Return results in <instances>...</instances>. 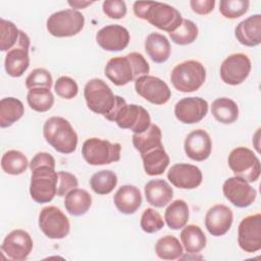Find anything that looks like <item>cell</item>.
<instances>
[{
  "mask_svg": "<svg viewBox=\"0 0 261 261\" xmlns=\"http://www.w3.org/2000/svg\"><path fill=\"white\" fill-rule=\"evenodd\" d=\"M145 51L154 62L163 63L169 58L171 47L165 36L158 33H151L146 38Z\"/></svg>",
  "mask_w": 261,
  "mask_h": 261,
  "instance_id": "484cf974",
  "label": "cell"
},
{
  "mask_svg": "<svg viewBox=\"0 0 261 261\" xmlns=\"http://www.w3.org/2000/svg\"><path fill=\"white\" fill-rule=\"evenodd\" d=\"M68 5H70V7L74 10L76 9H84L87 6H90L93 4V2L91 1H81V0H74V1H68L67 2Z\"/></svg>",
  "mask_w": 261,
  "mask_h": 261,
  "instance_id": "c3c4849f",
  "label": "cell"
},
{
  "mask_svg": "<svg viewBox=\"0 0 261 261\" xmlns=\"http://www.w3.org/2000/svg\"><path fill=\"white\" fill-rule=\"evenodd\" d=\"M55 93L63 99H72L79 93V86L76 82L69 76H60L54 85Z\"/></svg>",
  "mask_w": 261,
  "mask_h": 261,
  "instance_id": "7bdbcfd3",
  "label": "cell"
},
{
  "mask_svg": "<svg viewBox=\"0 0 261 261\" xmlns=\"http://www.w3.org/2000/svg\"><path fill=\"white\" fill-rule=\"evenodd\" d=\"M57 181V196L64 197L69 191L77 188L79 181L74 174L67 171H58Z\"/></svg>",
  "mask_w": 261,
  "mask_h": 261,
  "instance_id": "ee69618b",
  "label": "cell"
},
{
  "mask_svg": "<svg viewBox=\"0 0 261 261\" xmlns=\"http://www.w3.org/2000/svg\"><path fill=\"white\" fill-rule=\"evenodd\" d=\"M117 185V176L111 170H100L94 173L90 179V187L98 195L111 193Z\"/></svg>",
  "mask_w": 261,
  "mask_h": 261,
  "instance_id": "8d00e7d4",
  "label": "cell"
},
{
  "mask_svg": "<svg viewBox=\"0 0 261 261\" xmlns=\"http://www.w3.org/2000/svg\"><path fill=\"white\" fill-rule=\"evenodd\" d=\"M251 60L244 53H233L227 56L220 65L221 80L230 86L245 82L251 71Z\"/></svg>",
  "mask_w": 261,
  "mask_h": 261,
  "instance_id": "4fadbf2b",
  "label": "cell"
},
{
  "mask_svg": "<svg viewBox=\"0 0 261 261\" xmlns=\"http://www.w3.org/2000/svg\"><path fill=\"white\" fill-rule=\"evenodd\" d=\"M64 197V207L70 215L82 216L91 208L92 197L86 190L75 188Z\"/></svg>",
  "mask_w": 261,
  "mask_h": 261,
  "instance_id": "83f0119b",
  "label": "cell"
},
{
  "mask_svg": "<svg viewBox=\"0 0 261 261\" xmlns=\"http://www.w3.org/2000/svg\"><path fill=\"white\" fill-rule=\"evenodd\" d=\"M135 90L142 98L155 105H163L171 97L169 87L154 75H142L135 81Z\"/></svg>",
  "mask_w": 261,
  "mask_h": 261,
  "instance_id": "7c38bea8",
  "label": "cell"
},
{
  "mask_svg": "<svg viewBox=\"0 0 261 261\" xmlns=\"http://www.w3.org/2000/svg\"><path fill=\"white\" fill-rule=\"evenodd\" d=\"M103 12L112 19L123 18L126 14V4L121 0H106L102 5Z\"/></svg>",
  "mask_w": 261,
  "mask_h": 261,
  "instance_id": "f6af8a7d",
  "label": "cell"
},
{
  "mask_svg": "<svg viewBox=\"0 0 261 261\" xmlns=\"http://www.w3.org/2000/svg\"><path fill=\"white\" fill-rule=\"evenodd\" d=\"M206 80V69L197 60H187L175 65L170 73L172 86L179 92L191 93L199 90Z\"/></svg>",
  "mask_w": 261,
  "mask_h": 261,
  "instance_id": "277c9868",
  "label": "cell"
},
{
  "mask_svg": "<svg viewBox=\"0 0 261 261\" xmlns=\"http://www.w3.org/2000/svg\"><path fill=\"white\" fill-rule=\"evenodd\" d=\"M190 6L192 10L200 15L209 14L215 6L214 0H192L190 1Z\"/></svg>",
  "mask_w": 261,
  "mask_h": 261,
  "instance_id": "bcb514c9",
  "label": "cell"
},
{
  "mask_svg": "<svg viewBox=\"0 0 261 261\" xmlns=\"http://www.w3.org/2000/svg\"><path fill=\"white\" fill-rule=\"evenodd\" d=\"M164 220L169 228H182L189 220V206L184 200H175L169 204L164 213Z\"/></svg>",
  "mask_w": 261,
  "mask_h": 261,
  "instance_id": "d6a6232c",
  "label": "cell"
},
{
  "mask_svg": "<svg viewBox=\"0 0 261 261\" xmlns=\"http://www.w3.org/2000/svg\"><path fill=\"white\" fill-rule=\"evenodd\" d=\"M184 149L190 159L194 161H204L211 154V138L206 130L202 128L195 129L186 137Z\"/></svg>",
  "mask_w": 261,
  "mask_h": 261,
  "instance_id": "7402d4cb",
  "label": "cell"
},
{
  "mask_svg": "<svg viewBox=\"0 0 261 261\" xmlns=\"http://www.w3.org/2000/svg\"><path fill=\"white\" fill-rule=\"evenodd\" d=\"M96 42L106 51H121L129 43V33L122 25L109 24L98 31Z\"/></svg>",
  "mask_w": 261,
  "mask_h": 261,
  "instance_id": "ffe728a7",
  "label": "cell"
},
{
  "mask_svg": "<svg viewBox=\"0 0 261 261\" xmlns=\"http://www.w3.org/2000/svg\"><path fill=\"white\" fill-rule=\"evenodd\" d=\"M30 166L27 156L17 150H9L2 155L1 167L5 173L18 175L23 173Z\"/></svg>",
  "mask_w": 261,
  "mask_h": 261,
  "instance_id": "836d02e7",
  "label": "cell"
},
{
  "mask_svg": "<svg viewBox=\"0 0 261 261\" xmlns=\"http://www.w3.org/2000/svg\"><path fill=\"white\" fill-rule=\"evenodd\" d=\"M222 192L224 197L239 208L249 207L257 198V191L250 186V182L236 175L223 182Z\"/></svg>",
  "mask_w": 261,
  "mask_h": 261,
  "instance_id": "2e32d148",
  "label": "cell"
},
{
  "mask_svg": "<svg viewBox=\"0 0 261 261\" xmlns=\"http://www.w3.org/2000/svg\"><path fill=\"white\" fill-rule=\"evenodd\" d=\"M145 172L150 176L162 174L169 164V156L164 147H157L141 155Z\"/></svg>",
  "mask_w": 261,
  "mask_h": 261,
  "instance_id": "4316f807",
  "label": "cell"
},
{
  "mask_svg": "<svg viewBox=\"0 0 261 261\" xmlns=\"http://www.w3.org/2000/svg\"><path fill=\"white\" fill-rule=\"evenodd\" d=\"M121 145L100 138L86 140L82 147L84 159L91 165H105L120 159Z\"/></svg>",
  "mask_w": 261,
  "mask_h": 261,
  "instance_id": "8992f818",
  "label": "cell"
},
{
  "mask_svg": "<svg viewBox=\"0 0 261 261\" xmlns=\"http://www.w3.org/2000/svg\"><path fill=\"white\" fill-rule=\"evenodd\" d=\"M113 202L117 210L123 214L135 213L142 204V195L136 186H121L113 197Z\"/></svg>",
  "mask_w": 261,
  "mask_h": 261,
  "instance_id": "cb8c5ba5",
  "label": "cell"
},
{
  "mask_svg": "<svg viewBox=\"0 0 261 261\" xmlns=\"http://www.w3.org/2000/svg\"><path fill=\"white\" fill-rule=\"evenodd\" d=\"M39 227L49 239H64L70 230L67 216L55 206L44 207L39 214Z\"/></svg>",
  "mask_w": 261,
  "mask_h": 261,
  "instance_id": "8fae6325",
  "label": "cell"
},
{
  "mask_svg": "<svg viewBox=\"0 0 261 261\" xmlns=\"http://www.w3.org/2000/svg\"><path fill=\"white\" fill-rule=\"evenodd\" d=\"M84 97L90 110L105 116L114 106L115 95L101 79L90 80L84 88Z\"/></svg>",
  "mask_w": 261,
  "mask_h": 261,
  "instance_id": "9c48e42d",
  "label": "cell"
},
{
  "mask_svg": "<svg viewBox=\"0 0 261 261\" xmlns=\"http://www.w3.org/2000/svg\"><path fill=\"white\" fill-rule=\"evenodd\" d=\"M0 50L5 52L12 49L19 38V30L16 28V25L9 20H6L4 18L0 19Z\"/></svg>",
  "mask_w": 261,
  "mask_h": 261,
  "instance_id": "f35d334b",
  "label": "cell"
},
{
  "mask_svg": "<svg viewBox=\"0 0 261 261\" xmlns=\"http://www.w3.org/2000/svg\"><path fill=\"white\" fill-rule=\"evenodd\" d=\"M232 220L233 214L231 209L223 204H216L207 211L205 226L211 236L221 237L229 230Z\"/></svg>",
  "mask_w": 261,
  "mask_h": 261,
  "instance_id": "44dd1931",
  "label": "cell"
},
{
  "mask_svg": "<svg viewBox=\"0 0 261 261\" xmlns=\"http://www.w3.org/2000/svg\"><path fill=\"white\" fill-rule=\"evenodd\" d=\"M85 25V16L77 10L64 9L52 13L46 22L47 31L57 38L72 37Z\"/></svg>",
  "mask_w": 261,
  "mask_h": 261,
  "instance_id": "ba28073f",
  "label": "cell"
},
{
  "mask_svg": "<svg viewBox=\"0 0 261 261\" xmlns=\"http://www.w3.org/2000/svg\"><path fill=\"white\" fill-rule=\"evenodd\" d=\"M41 165H49L55 167V159L53 156L47 152H39L37 153L30 162V169H34Z\"/></svg>",
  "mask_w": 261,
  "mask_h": 261,
  "instance_id": "7dc6e473",
  "label": "cell"
},
{
  "mask_svg": "<svg viewBox=\"0 0 261 261\" xmlns=\"http://www.w3.org/2000/svg\"><path fill=\"white\" fill-rule=\"evenodd\" d=\"M142 19L169 34L174 32L182 21L181 14L176 8L166 3L154 1H149Z\"/></svg>",
  "mask_w": 261,
  "mask_h": 261,
  "instance_id": "30bf717a",
  "label": "cell"
},
{
  "mask_svg": "<svg viewBox=\"0 0 261 261\" xmlns=\"http://www.w3.org/2000/svg\"><path fill=\"white\" fill-rule=\"evenodd\" d=\"M27 101L33 110L37 112H46L52 108L54 104V96L50 89L34 88L29 90Z\"/></svg>",
  "mask_w": 261,
  "mask_h": 261,
  "instance_id": "d590c367",
  "label": "cell"
},
{
  "mask_svg": "<svg viewBox=\"0 0 261 261\" xmlns=\"http://www.w3.org/2000/svg\"><path fill=\"white\" fill-rule=\"evenodd\" d=\"M250 6L248 0H221L219 12L226 18L234 19L244 15Z\"/></svg>",
  "mask_w": 261,
  "mask_h": 261,
  "instance_id": "ab89813d",
  "label": "cell"
},
{
  "mask_svg": "<svg viewBox=\"0 0 261 261\" xmlns=\"http://www.w3.org/2000/svg\"><path fill=\"white\" fill-rule=\"evenodd\" d=\"M33 240L23 229H14L4 239L1 250L10 259L15 261L25 260L33 250Z\"/></svg>",
  "mask_w": 261,
  "mask_h": 261,
  "instance_id": "e0dca14e",
  "label": "cell"
},
{
  "mask_svg": "<svg viewBox=\"0 0 261 261\" xmlns=\"http://www.w3.org/2000/svg\"><path fill=\"white\" fill-rule=\"evenodd\" d=\"M140 225L145 232L154 233L163 228L164 221L159 212L153 208H147L141 216Z\"/></svg>",
  "mask_w": 261,
  "mask_h": 261,
  "instance_id": "60d3db41",
  "label": "cell"
},
{
  "mask_svg": "<svg viewBox=\"0 0 261 261\" xmlns=\"http://www.w3.org/2000/svg\"><path fill=\"white\" fill-rule=\"evenodd\" d=\"M105 75L116 86H124L142 75H147L150 66L139 52H130L125 56H117L108 60Z\"/></svg>",
  "mask_w": 261,
  "mask_h": 261,
  "instance_id": "6da1fadb",
  "label": "cell"
},
{
  "mask_svg": "<svg viewBox=\"0 0 261 261\" xmlns=\"http://www.w3.org/2000/svg\"><path fill=\"white\" fill-rule=\"evenodd\" d=\"M29 48L30 38L24 32L20 31L16 45L10 49L5 56L4 67L8 75L19 77L28 69L30 65Z\"/></svg>",
  "mask_w": 261,
  "mask_h": 261,
  "instance_id": "5bb4252c",
  "label": "cell"
},
{
  "mask_svg": "<svg viewBox=\"0 0 261 261\" xmlns=\"http://www.w3.org/2000/svg\"><path fill=\"white\" fill-rule=\"evenodd\" d=\"M167 178L175 188L192 190L201 185L203 175L201 169L196 165L177 163L169 168Z\"/></svg>",
  "mask_w": 261,
  "mask_h": 261,
  "instance_id": "d6986e66",
  "label": "cell"
},
{
  "mask_svg": "<svg viewBox=\"0 0 261 261\" xmlns=\"http://www.w3.org/2000/svg\"><path fill=\"white\" fill-rule=\"evenodd\" d=\"M53 79L51 73L45 68H36L25 79V87L28 89L34 88H47L52 87Z\"/></svg>",
  "mask_w": 261,
  "mask_h": 261,
  "instance_id": "b9f144b4",
  "label": "cell"
},
{
  "mask_svg": "<svg viewBox=\"0 0 261 261\" xmlns=\"http://www.w3.org/2000/svg\"><path fill=\"white\" fill-rule=\"evenodd\" d=\"M211 112L214 118L223 124H230L239 117L238 104L226 97L215 99L211 106Z\"/></svg>",
  "mask_w": 261,
  "mask_h": 261,
  "instance_id": "1f68e13d",
  "label": "cell"
},
{
  "mask_svg": "<svg viewBox=\"0 0 261 261\" xmlns=\"http://www.w3.org/2000/svg\"><path fill=\"white\" fill-rule=\"evenodd\" d=\"M46 142L57 152L70 154L77 146V135L70 122L61 116L49 117L43 125Z\"/></svg>",
  "mask_w": 261,
  "mask_h": 261,
  "instance_id": "3957f363",
  "label": "cell"
},
{
  "mask_svg": "<svg viewBox=\"0 0 261 261\" xmlns=\"http://www.w3.org/2000/svg\"><path fill=\"white\" fill-rule=\"evenodd\" d=\"M199 30L197 24L190 19H182L180 25L169 34L171 41L177 45L192 44L198 37Z\"/></svg>",
  "mask_w": 261,
  "mask_h": 261,
  "instance_id": "74e56055",
  "label": "cell"
},
{
  "mask_svg": "<svg viewBox=\"0 0 261 261\" xmlns=\"http://www.w3.org/2000/svg\"><path fill=\"white\" fill-rule=\"evenodd\" d=\"M179 238L181 245L188 253L197 254L206 247V236L199 225H185L180 231Z\"/></svg>",
  "mask_w": 261,
  "mask_h": 261,
  "instance_id": "f546056e",
  "label": "cell"
},
{
  "mask_svg": "<svg viewBox=\"0 0 261 261\" xmlns=\"http://www.w3.org/2000/svg\"><path fill=\"white\" fill-rule=\"evenodd\" d=\"M24 107L20 100L14 97H6L0 101V126H11L22 117Z\"/></svg>",
  "mask_w": 261,
  "mask_h": 261,
  "instance_id": "4dcf8cb0",
  "label": "cell"
},
{
  "mask_svg": "<svg viewBox=\"0 0 261 261\" xmlns=\"http://www.w3.org/2000/svg\"><path fill=\"white\" fill-rule=\"evenodd\" d=\"M57 181L58 174L55 167L41 165L32 169L30 184L32 199L39 204L51 202L57 194Z\"/></svg>",
  "mask_w": 261,
  "mask_h": 261,
  "instance_id": "5b68a950",
  "label": "cell"
},
{
  "mask_svg": "<svg viewBox=\"0 0 261 261\" xmlns=\"http://www.w3.org/2000/svg\"><path fill=\"white\" fill-rule=\"evenodd\" d=\"M208 112V103L200 97L180 99L174 106V115L182 123L193 124L200 122Z\"/></svg>",
  "mask_w": 261,
  "mask_h": 261,
  "instance_id": "ac0fdd59",
  "label": "cell"
},
{
  "mask_svg": "<svg viewBox=\"0 0 261 261\" xmlns=\"http://www.w3.org/2000/svg\"><path fill=\"white\" fill-rule=\"evenodd\" d=\"M234 36L244 46H258L261 43V15L254 14L239 22L234 29Z\"/></svg>",
  "mask_w": 261,
  "mask_h": 261,
  "instance_id": "603a6c76",
  "label": "cell"
},
{
  "mask_svg": "<svg viewBox=\"0 0 261 261\" xmlns=\"http://www.w3.org/2000/svg\"><path fill=\"white\" fill-rule=\"evenodd\" d=\"M104 117L114 121L120 128L130 129L134 134H141L151 125L150 114L143 106L126 104L123 98L116 95L113 108Z\"/></svg>",
  "mask_w": 261,
  "mask_h": 261,
  "instance_id": "7a4b0ae2",
  "label": "cell"
},
{
  "mask_svg": "<svg viewBox=\"0 0 261 261\" xmlns=\"http://www.w3.org/2000/svg\"><path fill=\"white\" fill-rule=\"evenodd\" d=\"M133 145L140 154H144L152 149L161 147L162 145V133L158 125L151 124L145 132L141 134L133 135Z\"/></svg>",
  "mask_w": 261,
  "mask_h": 261,
  "instance_id": "f1b7e54d",
  "label": "cell"
},
{
  "mask_svg": "<svg viewBox=\"0 0 261 261\" xmlns=\"http://www.w3.org/2000/svg\"><path fill=\"white\" fill-rule=\"evenodd\" d=\"M238 244L247 253L261 249V214L256 213L242 219L238 228Z\"/></svg>",
  "mask_w": 261,
  "mask_h": 261,
  "instance_id": "9a60e30c",
  "label": "cell"
},
{
  "mask_svg": "<svg viewBox=\"0 0 261 261\" xmlns=\"http://www.w3.org/2000/svg\"><path fill=\"white\" fill-rule=\"evenodd\" d=\"M145 197L150 205L163 208L171 201L173 190L164 179H151L145 185Z\"/></svg>",
  "mask_w": 261,
  "mask_h": 261,
  "instance_id": "d4e9b609",
  "label": "cell"
},
{
  "mask_svg": "<svg viewBox=\"0 0 261 261\" xmlns=\"http://www.w3.org/2000/svg\"><path fill=\"white\" fill-rule=\"evenodd\" d=\"M227 162L234 175L244 178L248 182H255L260 176V160L249 148H234L229 153Z\"/></svg>",
  "mask_w": 261,
  "mask_h": 261,
  "instance_id": "52a82bcc",
  "label": "cell"
},
{
  "mask_svg": "<svg viewBox=\"0 0 261 261\" xmlns=\"http://www.w3.org/2000/svg\"><path fill=\"white\" fill-rule=\"evenodd\" d=\"M155 253L160 259L176 260L181 257L184 249L179 241L174 236L167 234L156 242Z\"/></svg>",
  "mask_w": 261,
  "mask_h": 261,
  "instance_id": "e575fe53",
  "label": "cell"
}]
</instances>
